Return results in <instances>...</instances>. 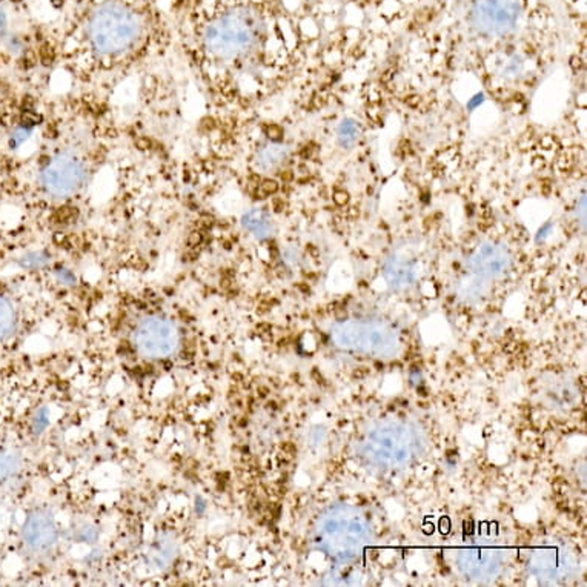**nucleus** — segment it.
I'll use <instances>...</instances> for the list:
<instances>
[{
  "label": "nucleus",
  "instance_id": "nucleus-14",
  "mask_svg": "<svg viewBox=\"0 0 587 587\" xmlns=\"http://www.w3.org/2000/svg\"><path fill=\"white\" fill-rule=\"evenodd\" d=\"M521 71H523V62L518 57H511L501 65L498 74L505 79H516V76H520Z\"/></svg>",
  "mask_w": 587,
  "mask_h": 587
},
{
  "label": "nucleus",
  "instance_id": "nucleus-9",
  "mask_svg": "<svg viewBox=\"0 0 587 587\" xmlns=\"http://www.w3.org/2000/svg\"><path fill=\"white\" fill-rule=\"evenodd\" d=\"M241 225L246 231H250L251 234L256 235L257 239H266L272 232V222L270 215L259 208L248 211L241 219Z\"/></svg>",
  "mask_w": 587,
  "mask_h": 587
},
{
  "label": "nucleus",
  "instance_id": "nucleus-17",
  "mask_svg": "<svg viewBox=\"0 0 587 587\" xmlns=\"http://www.w3.org/2000/svg\"><path fill=\"white\" fill-rule=\"evenodd\" d=\"M277 189H279V186H277V182H274V180H265V182H261V185H259V193L263 197L276 194Z\"/></svg>",
  "mask_w": 587,
  "mask_h": 587
},
{
  "label": "nucleus",
  "instance_id": "nucleus-3",
  "mask_svg": "<svg viewBox=\"0 0 587 587\" xmlns=\"http://www.w3.org/2000/svg\"><path fill=\"white\" fill-rule=\"evenodd\" d=\"M523 14L520 0H474L470 25L485 37H505L518 28Z\"/></svg>",
  "mask_w": 587,
  "mask_h": 587
},
{
  "label": "nucleus",
  "instance_id": "nucleus-4",
  "mask_svg": "<svg viewBox=\"0 0 587 587\" xmlns=\"http://www.w3.org/2000/svg\"><path fill=\"white\" fill-rule=\"evenodd\" d=\"M87 165L74 151H62L48 162L41 174L42 186L56 199H65L82 188Z\"/></svg>",
  "mask_w": 587,
  "mask_h": 587
},
{
  "label": "nucleus",
  "instance_id": "nucleus-12",
  "mask_svg": "<svg viewBox=\"0 0 587 587\" xmlns=\"http://www.w3.org/2000/svg\"><path fill=\"white\" fill-rule=\"evenodd\" d=\"M388 279L393 285H406L412 279V263L406 259H393L386 270Z\"/></svg>",
  "mask_w": 587,
  "mask_h": 587
},
{
  "label": "nucleus",
  "instance_id": "nucleus-10",
  "mask_svg": "<svg viewBox=\"0 0 587 587\" xmlns=\"http://www.w3.org/2000/svg\"><path fill=\"white\" fill-rule=\"evenodd\" d=\"M17 325V312L13 303L0 296V343L11 337Z\"/></svg>",
  "mask_w": 587,
  "mask_h": 587
},
{
  "label": "nucleus",
  "instance_id": "nucleus-6",
  "mask_svg": "<svg viewBox=\"0 0 587 587\" xmlns=\"http://www.w3.org/2000/svg\"><path fill=\"white\" fill-rule=\"evenodd\" d=\"M22 538L31 552L42 554V552L52 551L59 538L54 518L48 512H31L24 523Z\"/></svg>",
  "mask_w": 587,
  "mask_h": 587
},
{
  "label": "nucleus",
  "instance_id": "nucleus-11",
  "mask_svg": "<svg viewBox=\"0 0 587 587\" xmlns=\"http://www.w3.org/2000/svg\"><path fill=\"white\" fill-rule=\"evenodd\" d=\"M22 468L21 455L14 450H0V485L13 480Z\"/></svg>",
  "mask_w": 587,
  "mask_h": 587
},
{
  "label": "nucleus",
  "instance_id": "nucleus-13",
  "mask_svg": "<svg viewBox=\"0 0 587 587\" xmlns=\"http://www.w3.org/2000/svg\"><path fill=\"white\" fill-rule=\"evenodd\" d=\"M360 137V128L353 118H345L337 129V140L343 148H353Z\"/></svg>",
  "mask_w": 587,
  "mask_h": 587
},
{
  "label": "nucleus",
  "instance_id": "nucleus-18",
  "mask_svg": "<svg viewBox=\"0 0 587 587\" xmlns=\"http://www.w3.org/2000/svg\"><path fill=\"white\" fill-rule=\"evenodd\" d=\"M266 134H268V137L271 138L272 142H279L280 140L281 136H283V131H281L280 127H277V125H271L270 128H268V131H266Z\"/></svg>",
  "mask_w": 587,
  "mask_h": 587
},
{
  "label": "nucleus",
  "instance_id": "nucleus-15",
  "mask_svg": "<svg viewBox=\"0 0 587 587\" xmlns=\"http://www.w3.org/2000/svg\"><path fill=\"white\" fill-rule=\"evenodd\" d=\"M46 256L42 254V252H31L28 256L24 257L21 260V265L24 268H31V270H36V268H41V266L45 265Z\"/></svg>",
  "mask_w": 587,
  "mask_h": 587
},
{
  "label": "nucleus",
  "instance_id": "nucleus-5",
  "mask_svg": "<svg viewBox=\"0 0 587 587\" xmlns=\"http://www.w3.org/2000/svg\"><path fill=\"white\" fill-rule=\"evenodd\" d=\"M179 340L177 327L164 317H147L134 331V346L148 358L169 357L177 351Z\"/></svg>",
  "mask_w": 587,
  "mask_h": 587
},
{
  "label": "nucleus",
  "instance_id": "nucleus-7",
  "mask_svg": "<svg viewBox=\"0 0 587 587\" xmlns=\"http://www.w3.org/2000/svg\"><path fill=\"white\" fill-rule=\"evenodd\" d=\"M470 266L478 276L498 277L505 274L509 266V254L496 243H485L475 251Z\"/></svg>",
  "mask_w": 587,
  "mask_h": 587
},
{
  "label": "nucleus",
  "instance_id": "nucleus-8",
  "mask_svg": "<svg viewBox=\"0 0 587 587\" xmlns=\"http://www.w3.org/2000/svg\"><path fill=\"white\" fill-rule=\"evenodd\" d=\"M288 156H289V148H288L287 145L277 144V142L266 145L257 153V168L263 169V171H272V169L279 168L281 164H285Z\"/></svg>",
  "mask_w": 587,
  "mask_h": 587
},
{
  "label": "nucleus",
  "instance_id": "nucleus-19",
  "mask_svg": "<svg viewBox=\"0 0 587 587\" xmlns=\"http://www.w3.org/2000/svg\"><path fill=\"white\" fill-rule=\"evenodd\" d=\"M57 277L65 285H72L76 281V277L72 276L71 272L67 271V270H61V271L57 272Z\"/></svg>",
  "mask_w": 587,
  "mask_h": 587
},
{
  "label": "nucleus",
  "instance_id": "nucleus-16",
  "mask_svg": "<svg viewBox=\"0 0 587 587\" xmlns=\"http://www.w3.org/2000/svg\"><path fill=\"white\" fill-rule=\"evenodd\" d=\"M30 137V129L28 128H17L14 133L11 134V148H19L24 142H26V138Z\"/></svg>",
  "mask_w": 587,
  "mask_h": 587
},
{
  "label": "nucleus",
  "instance_id": "nucleus-2",
  "mask_svg": "<svg viewBox=\"0 0 587 587\" xmlns=\"http://www.w3.org/2000/svg\"><path fill=\"white\" fill-rule=\"evenodd\" d=\"M261 22L256 11L235 8L215 17L204 28V48L213 56L232 61L256 48L260 39Z\"/></svg>",
  "mask_w": 587,
  "mask_h": 587
},
{
  "label": "nucleus",
  "instance_id": "nucleus-1",
  "mask_svg": "<svg viewBox=\"0 0 587 587\" xmlns=\"http://www.w3.org/2000/svg\"><path fill=\"white\" fill-rule=\"evenodd\" d=\"M142 34V22L118 0H107L88 17L87 36L92 48L103 56H118L128 52Z\"/></svg>",
  "mask_w": 587,
  "mask_h": 587
}]
</instances>
